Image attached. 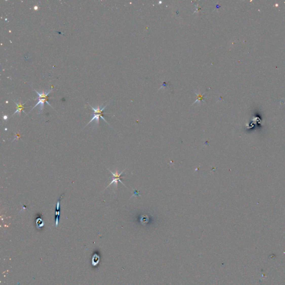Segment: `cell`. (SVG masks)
<instances>
[{
  "label": "cell",
  "mask_w": 285,
  "mask_h": 285,
  "mask_svg": "<svg viewBox=\"0 0 285 285\" xmlns=\"http://www.w3.org/2000/svg\"><path fill=\"white\" fill-rule=\"evenodd\" d=\"M125 170V169H124V170H123V172H121V173H118V170H117V171H116V172H115V173H113V172H112L111 171H110V170H109V172H110V173H111V174L112 175V180H111V182H110V184H109V185L108 186H107V187H106V188L109 187L110 185H111V184H112V183H115V186H116V187H117V186H118V181H119V182H120L121 183H122V184H123V185H124V186H125V184H124V183H123V182H122V180H121V179H120L121 177H122V174H123V172H124V170Z\"/></svg>",
  "instance_id": "1"
},
{
  "label": "cell",
  "mask_w": 285,
  "mask_h": 285,
  "mask_svg": "<svg viewBox=\"0 0 285 285\" xmlns=\"http://www.w3.org/2000/svg\"><path fill=\"white\" fill-rule=\"evenodd\" d=\"M37 99H38V100H39L38 103L36 104V105H35V106L33 107V108L31 110H33L35 108H36V107L37 106V105H40V111H42V110L44 109V105L45 102H46V103H47L48 105H49L51 107H52L51 105L49 103H48V101H47L48 98H46V99H41V98H38Z\"/></svg>",
  "instance_id": "2"
},
{
  "label": "cell",
  "mask_w": 285,
  "mask_h": 285,
  "mask_svg": "<svg viewBox=\"0 0 285 285\" xmlns=\"http://www.w3.org/2000/svg\"><path fill=\"white\" fill-rule=\"evenodd\" d=\"M92 115H93L92 118L91 119V120H90V122L88 123V124H87L86 126H87V125H89V124L90 123H91V122H92V121H94V120H95L96 124H97V125H98L99 123V118H100V117L101 118V119H103L104 121H105V122L107 123V122L105 120V119H104V117H103V114H94V113H93Z\"/></svg>",
  "instance_id": "3"
},
{
  "label": "cell",
  "mask_w": 285,
  "mask_h": 285,
  "mask_svg": "<svg viewBox=\"0 0 285 285\" xmlns=\"http://www.w3.org/2000/svg\"><path fill=\"white\" fill-rule=\"evenodd\" d=\"M14 102H15V103L16 104V105H17V110H16V111L15 112H14L13 115L14 114H15L16 113H18L19 115H20L21 112L22 110V111H23V112H25L24 111V109L25 108V107L24 106V105L25 104V103H24V104H21V103H17L15 102V101H14Z\"/></svg>",
  "instance_id": "4"
},
{
  "label": "cell",
  "mask_w": 285,
  "mask_h": 285,
  "mask_svg": "<svg viewBox=\"0 0 285 285\" xmlns=\"http://www.w3.org/2000/svg\"><path fill=\"white\" fill-rule=\"evenodd\" d=\"M35 90V89H34ZM35 91L37 92V94L39 95V98H41V99H46L47 98V96L49 95L50 93L51 92L52 90H50L48 92H45V91H42V92H39L37 91H36V90H35Z\"/></svg>",
  "instance_id": "5"
},
{
  "label": "cell",
  "mask_w": 285,
  "mask_h": 285,
  "mask_svg": "<svg viewBox=\"0 0 285 285\" xmlns=\"http://www.w3.org/2000/svg\"><path fill=\"white\" fill-rule=\"evenodd\" d=\"M3 118H4V119L5 120H7V119H8V117L7 116V115H4V117H3Z\"/></svg>",
  "instance_id": "6"
},
{
  "label": "cell",
  "mask_w": 285,
  "mask_h": 285,
  "mask_svg": "<svg viewBox=\"0 0 285 285\" xmlns=\"http://www.w3.org/2000/svg\"><path fill=\"white\" fill-rule=\"evenodd\" d=\"M34 10H38V7L37 6H35L34 7Z\"/></svg>",
  "instance_id": "7"
}]
</instances>
